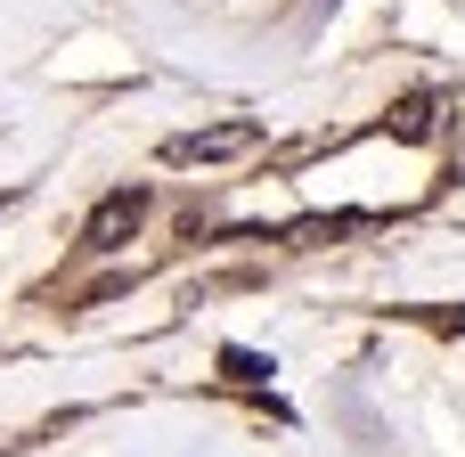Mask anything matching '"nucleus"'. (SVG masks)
Here are the masks:
<instances>
[{
	"label": "nucleus",
	"mask_w": 465,
	"mask_h": 457,
	"mask_svg": "<svg viewBox=\"0 0 465 457\" xmlns=\"http://www.w3.org/2000/svg\"><path fill=\"white\" fill-rule=\"evenodd\" d=\"M139 221H147V188H114V196H98V213L82 221V253H114V245H131Z\"/></svg>",
	"instance_id": "obj_1"
},
{
	"label": "nucleus",
	"mask_w": 465,
	"mask_h": 457,
	"mask_svg": "<svg viewBox=\"0 0 465 457\" xmlns=\"http://www.w3.org/2000/svg\"><path fill=\"white\" fill-rule=\"evenodd\" d=\"M245 147H262V123H213V131L163 139V164H229V155H245Z\"/></svg>",
	"instance_id": "obj_2"
},
{
	"label": "nucleus",
	"mask_w": 465,
	"mask_h": 457,
	"mask_svg": "<svg viewBox=\"0 0 465 457\" xmlns=\"http://www.w3.org/2000/svg\"><path fill=\"white\" fill-rule=\"evenodd\" d=\"M384 131H392V139H433V131H441V106H433V98H401V106L384 114Z\"/></svg>",
	"instance_id": "obj_3"
},
{
	"label": "nucleus",
	"mask_w": 465,
	"mask_h": 457,
	"mask_svg": "<svg viewBox=\"0 0 465 457\" xmlns=\"http://www.w3.org/2000/svg\"><path fill=\"white\" fill-rule=\"evenodd\" d=\"M221 376H229V384H262V376H278V368H270V360H253V352H237V343H229V352H221Z\"/></svg>",
	"instance_id": "obj_4"
}]
</instances>
